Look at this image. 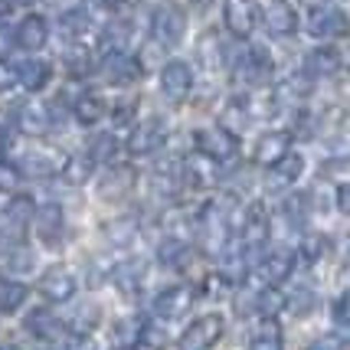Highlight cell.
<instances>
[{
    "label": "cell",
    "instance_id": "2e32d148",
    "mask_svg": "<svg viewBox=\"0 0 350 350\" xmlns=\"http://www.w3.org/2000/svg\"><path fill=\"white\" fill-rule=\"evenodd\" d=\"M14 122L23 135H33V137L46 135V128H49V111H46L43 105H36V102H23V105H16Z\"/></svg>",
    "mask_w": 350,
    "mask_h": 350
},
{
    "label": "cell",
    "instance_id": "603a6c76",
    "mask_svg": "<svg viewBox=\"0 0 350 350\" xmlns=\"http://www.w3.org/2000/svg\"><path fill=\"white\" fill-rule=\"evenodd\" d=\"M62 180L72 183V187H82V183L92 180V174H95V161H92L89 154H72V157H66V164H62Z\"/></svg>",
    "mask_w": 350,
    "mask_h": 350
},
{
    "label": "cell",
    "instance_id": "ee69618b",
    "mask_svg": "<svg viewBox=\"0 0 350 350\" xmlns=\"http://www.w3.org/2000/svg\"><path fill=\"white\" fill-rule=\"evenodd\" d=\"M331 318H334L337 327H350V291H344L340 298L331 308Z\"/></svg>",
    "mask_w": 350,
    "mask_h": 350
},
{
    "label": "cell",
    "instance_id": "f35d334b",
    "mask_svg": "<svg viewBox=\"0 0 350 350\" xmlns=\"http://www.w3.org/2000/svg\"><path fill=\"white\" fill-rule=\"evenodd\" d=\"M62 27H66L69 36H85V30H89V16H85V10H69V14L62 16Z\"/></svg>",
    "mask_w": 350,
    "mask_h": 350
},
{
    "label": "cell",
    "instance_id": "7bdbcfd3",
    "mask_svg": "<svg viewBox=\"0 0 350 350\" xmlns=\"http://www.w3.org/2000/svg\"><path fill=\"white\" fill-rule=\"evenodd\" d=\"M20 187V167L16 164H7V161H0V193H10Z\"/></svg>",
    "mask_w": 350,
    "mask_h": 350
},
{
    "label": "cell",
    "instance_id": "d590c367",
    "mask_svg": "<svg viewBox=\"0 0 350 350\" xmlns=\"http://www.w3.org/2000/svg\"><path fill=\"white\" fill-rule=\"evenodd\" d=\"M7 216H10V223H14L16 229L27 226L33 219V200L30 197H16L14 203H10V210H7Z\"/></svg>",
    "mask_w": 350,
    "mask_h": 350
},
{
    "label": "cell",
    "instance_id": "ac0fdd59",
    "mask_svg": "<svg viewBox=\"0 0 350 350\" xmlns=\"http://www.w3.org/2000/svg\"><path fill=\"white\" fill-rule=\"evenodd\" d=\"M291 148V135L288 131H269V135L259 137V144H256V161L265 164V167H272L278 157H285Z\"/></svg>",
    "mask_w": 350,
    "mask_h": 350
},
{
    "label": "cell",
    "instance_id": "f5cc1de1",
    "mask_svg": "<svg viewBox=\"0 0 350 350\" xmlns=\"http://www.w3.org/2000/svg\"><path fill=\"white\" fill-rule=\"evenodd\" d=\"M131 111H135L131 105H128V108H118V111H115V118H118V124H124V118H131Z\"/></svg>",
    "mask_w": 350,
    "mask_h": 350
},
{
    "label": "cell",
    "instance_id": "277c9868",
    "mask_svg": "<svg viewBox=\"0 0 350 350\" xmlns=\"http://www.w3.org/2000/svg\"><path fill=\"white\" fill-rule=\"evenodd\" d=\"M161 89L170 102H183L190 89H193V69L180 59H170L164 69H161Z\"/></svg>",
    "mask_w": 350,
    "mask_h": 350
},
{
    "label": "cell",
    "instance_id": "7c38bea8",
    "mask_svg": "<svg viewBox=\"0 0 350 350\" xmlns=\"http://www.w3.org/2000/svg\"><path fill=\"white\" fill-rule=\"evenodd\" d=\"M226 27L232 36L245 40L256 27V0H226Z\"/></svg>",
    "mask_w": 350,
    "mask_h": 350
},
{
    "label": "cell",
    "instance_id": "8d00e7d4",
    "mask_svg": "<svg viewBox=\"0 0 350 350\" xmlns=\"http://www.w3.org/2000/svg\"><path fill=\"white\" fill-rule=\"evenodd\" d=\"M256 308H259V314H265V318H272V314H278L282 308H285V295H278L275 288H265L259 295V301H256Z\"/></svg>",
    "mask_w": 350,
    "mask_h": 350
},
{
    "label": "cell",
    "instance_id": "30bf717a",
    "mask_svg": "<svg viewBox=\"0 0 350 350\" xmlns=\"http://www.w3.org/2000/svg\"><path fill=\"white\" fill-rule=\"evenodd\" d=\"M265 30L272 36H291L298 30V14H295V7L288 0H272L265 7Z\"/></svg>",
    "mask_w": 350,
    "mask_h": 350
},
{
    "label": "cell",
    "instance_id": "7dc6e473",
    "mask_svg": "<svg viewBox=\"0 0 350 350\" xmlns=\"http://www.w3.org/2000/svg\"><path fill=\"white\" fill-rule=\"evenodd\" d=\"M10 85H16V69L10 66V62L0 59V92H7Z\"/></svg>",
    "mask_w": 350,
    "mask_h": 350
},
{
    "label": "cell",
    "instance_id": "74e56055",
    "mask_svg": "<svg viewBox=\"0 0 350 350\" xmlns=\"http://www.w3.org/2000/svg\"><path fill=\"white\" fill-rule=\"evenodd\" d=\"M245 122H249V111H245L243 102H229V108L223 111V124L229 131H243Z\"/></svg>",
    "mask_w": 350,
    "mask_h": 350
},
{
    "label": "cell",
    "instance_id": "11a10c76",
    "mask_svg": "<svg viewBox=\"0 0 350 350\" xmlns=\"http://www.w3.org/2000/svg\"><path fill=\"white\" fill-rule=\"evenodd\" d=\"M10 14V3H7V0H0V16H7Z\"/></svg>",
    "mask_w": 350,
    "mask_h": 350
},
{
    "label": "cell",
    "instance_id": "5bb4252c",
    "mask_svg": "<svg viewBox=\"0 0 350 350\" xmlns=\"http://www.w3.org/2000/svg\"><path fill=\"white\" fill-rule=\"evenodd\" d=\"M259 272L265 278V285H282L291 272H295V252L291 249H275L259 262Z\"/></svg>",
    "mask_w": 350,
    "mask_h": 350
},
{
    "label": "cell",
    "instance_id": "ab89813d",
    "mask_svg": "<svg viewBox=\"0 0 350 350\" xmlns=\"http://www.w3.org/2000/svg\"><path fill=\"white\" fill-rule=\"evenodd\" d=\"M324 249H327V243H324V236H318V232H311V236H305V243H301V256H305V262H321V256H324Z\"/></svg>",
    "mask_w": 350,
    "mask_h": 350
},
{
    "label": "cell",
    "instance_id": "f546056e",
    "mask_svg": "<svg viewBox=\"0 0 350 350\" xmlns=\"http://www.w3.org/2000/svg\"><path fill=\"white\" fill-rule=\"evenodd\" d=\"M20 170H23V174H33V177H49V174H56V161H53L49 154L30 151V154H23Z\"/></svg>",
    "mask_w": 350,
    "mask_h": 350
},
{
    "label": "cell",
    "instance_id": "db71d44e",
    "mask_svg": "<svg viewBox=\"0 0 350 350\" xmlns=\"http://www.w3.org/2000/svg\"><path fill=\"white\" fill-rule=\"evenodd\" d=\"M7 46H10V33H7V30H0V56L7 53Z\"/></svg>",
    "mask_w": 350,
    "mask_h": 350
},
{
    "label": "cell",
    "instance_id": "e575fe53",
    "mask_svg": "<svg viewBox=\"0 0 350 350\" xmlns=\"http://www.w3.org/2000/svg\"><path fill=\"white\" fill-rule=\"evenodd\" d=\"M89 157L92 161H111V157H115V137L111 135H95L89 141Z\"/></svg>",
    "mask_w": 350,
    "mask_h": 350
},
{
    "label": "cell",
    "instance_id": "7402d4cb",
    "mask_svg": "<svg viewBox=\"0 0 350 350\" xmlns=\"http://www.w3.org/2000/svg\"><path fill=\"white\" fill-rule=\"evenodd\" d=\"M27 331L36 334L40 340H56V337L62 334V321L56 318V314L43 311V308H36V311L27 314Z\"/></svg>",
    "mask_w": 350,
    "mask_h": 350
},
{
    "label": "cell",
    "instance_id": "c3c4849f",
    "mask_svg": "<svg viewBox=\"0 0 350 350\" xmlns=\"http://www.w3.org/2000/svg\"><path fill=\"white\" fill-rule=\"evenodd\" d=\"M337 210H340V213H350V183L337 187Z\"/></svg>",
    "mask_w": 350,
    "mask_h": 350
},
{
    "label": "cell",
    "instance_id": "f6af8a7d",
    "mask_svg": "<svg viewBox=\"0 0 350 350\" xmlns=\"http://www.w3.org/2000/svg\"><path fill=\"white\" fill-rule=\"evenodd\" d=\"M33 252L30 249H16L14 256H10V269H14V272H30L33 269Z\"/></svg>",
    "mask_w": 350,
    "mask_h": 350
},
{
    "label": "cell",
    "instance_id": "8fae6325",
    "mask_svg": "<svg viewBox=\"0 0 350 350\" xmlns=\"http://www.w3.org/2000/svg\"><path fill=\"white\" fill-rule=\"evenodd\" d=\"M40 291H43L46 301L62 305V301H69V298L76 295V278L66 272V269H49V272L43 275V282H40Z\"/></svg>",
    "mask_w": 350,
    "mask_h": 350
},
{
    "label": "cell",
    "instance_id": "9f6ffc18",
    "mask_svg": "<svg viewBox=\"0 0 350 350\" xmlns=\"http://www.w3.org/2000/svg\"><path fill=\"white\" fill-rule=\"evenodd\" d=\"M0 350H16V347H14V344H3V347H0Z\"/></svg>",
    "mask_w": 350,
    "mask_h": 350
},
{
    "label": "cell",
    "instance_id": "e0dca14e",
    "mask_svg": "<svg viewBox=\"0 0 350 350\" xmlns=\"http://www.w3.org/2000/svg\"><path fill=\"white\" fill-rule=\"evenodd\" d=\"M16 46H23V49H30V53H36V49H43L46 40H49V27H46L43 16H23V23L16 27L14 33Z\"/></svg>",
    "mask_w": 350,
    "mask_h": 350
},
{
    "label": "cell",
    "instance_id": "9a60e30c",
    "mask_svg": "<svg viewBox=\"0 0 350 350\" xmlns=\"http://www.w3.org/2000/svg\"><path fill=\"white\" fill-rule=\"evenodd\" d=\"M301 174H305V157L288 151L285 157H278L272 164V170H269V187H272V190H282V187H288V183L298 180Z\"/></svg>",
    "mask_w": 350,
    "mask_h": 350
},
{
    "label": "cell",
    "instance_id": "6da1fadb",
    "mask_svg": "<svg viewBox=\"0 0 350 350\" xmlns=\"http://www.w3.org/2000/svg\"><path fill=\"white\" fill-rule=\"evenodd\" d=\"M197 148L203 157H210L216 164H223L229 157H236L239 151V141L229 128H206V131H197Z\"/></svg>",
    "mask_w": 350,
    "mask_h": 350
},
{
    "label": "cell",
    "instance_id": "8992f818",
    "mask_svg": "<svg viewBox=\"0 0 350 350\" xmlns=\"http://www.w3.org/2000/svg\"><path fill=\"white\" fill-rule=\"evenodd\" d=\"M190 305H193V288H190V285H170V288H164L154 298V314L170 321V318L187 314Z\"/></svg>",
    "mask_w": 350,
    "mask_h": 350
},
{
    "label": "cell",
    "instance_id": "7a4b0ae2",
    "mask_svg": "<svg viewBox=\"0 0 350 350\" xmlns=\"http://www.w3.org/2000/svg\"><path fill=\"white\" fill-rule=\"evenodd\" d=\"M219 337H223V318L203 314L180 334V350H210Z\"/></svg>",
    "mask_w": 350,
    "mask_h": 350
},
{
    "label": "cell",
    "instance_id": "4fadbf2b",
    "mask_svg": "<svg viewBox=\"0 0 350 350\" xmlns=\"http://www.w3.org/2000/svg\"><path fill=\"white\" fill-rule=\"evenodd\" d=\"M36 232L46 245H59L62 232H66V216H62L59 203H46L43 210H36Z\"/></svg>",
    "mask_w": 350,
    "mask_h": 350
},
{
    "label": "cell",
    "instance_id": "d4e9b609",
    "mask_svg": "<svg viewBox=\"0 0 350 350\" xmlns=\"http://www.w3.org/2000/svg\"><path fill=\"white\" fill-rule=\"evenodd\" d=\"M249 350H285L282 347V327L275 318H265L252 331V340H249Z\"/></svg>",
    "mask_w": 350,
    "mask_h": 350
},
{
    "label": "cell",
    "instance_id": "bcb514c9",
    "mask_svg": "<svg viewBox=\"0 0 350 350\" xmlns=\"http://www.w3.org/2000/svg\"><path fill=\"white\" fill-rule=\"evenodd\" d=\"M308 350H344V340H340L337 334H321V337L311 340V347Z\"/></svg>",
    "mask_w": 350,
    "mask_h": 350
},
{
    "label": "cell",
    "instance_id": "52a82bcc",
    "mask_svg": "<svg viewBox=\"0 0 350 350\" xmlns=\"http://www.w3.org/2000/svg\"><path fill=\"white\" fill-rule=\"evenodd\" d=\"M164 141V122L161 118H151V122L137 124L135 131L128 135V154L135 157H144V154H154Z\"/></svg>",
    "mask_w": 350,
    "mask_h": 350
},
{
    "label": "cell",
    "instance_id": "60d3db41",
    "mask_svg": "<svg viewBox=\"0 0 350 350\" xmlns=\"http://www.w3.org/2000/svg\"><path fill=\"white\" fill-rule=\"evenodd\" d=\"M285 305L295 311V314H308L311 308H314V291H308V288H298L291 298H285Z\"/></svg>",
    "mask_w": 350,
    "mask_h": 350
},
{
    "label": "cell",
    "instance_id": "f1b7e54d",
    "mask_svg": "<svg viewBox=\"0 0 350 350\" xmlns=\"http://www.w3.org/2000/svg\"><path fill=\"white\" fill-rule=\"evenodd\" d=\"M27 301V285L16 278H0V311H16Z\"/></svg>",
    "mask_w": 350,
    "mask_h": 350
},
{
    "label": "cell",
    "instance_id": "cb8c5ba5",
    "mask_svg": "<svg viewBox=\"0 0 350 350\" xmlns=\"http://www.w3.org/2000/svg\"><path fill=\"white\" fill-rule=\"evenodd\" d=\"M49 76H53V69L46 66V62L40 59H27L20 69H16V82L23 85V89H30V92H40L49 82Z\"/></svg>",
    "mask_w": 350,
    "mask_h": 350
},
{
    "label": "cell",
    "instance_id": "83f0119b",
    "mask_svg": "<svg viewBox=\"0 0 350 350\" xmlns=\"http://www.w3.org/2000/svg\"><path fill=\"white\" fill-rule=\"evenodd\" d=\"M131 180H135V174L128 167H115L105 174V180L98 183V190H102V197H122L131 190Z\"/></svg>",
    "mask_w": 350,
    "mask_h": 350
},
{
    "label": "cell",
    "instance_id": "44dd1931",
    "mask_svg": "<svg viewBox=\"0 0 350 350\" xmlns=\"http://www.w3.org/2000/svg\"><path fill=\"white\" fill-rule=\"evenodd\" d=\"M226 232H229V223H226V213L219 206H206L203 213V239L210 249H219L226 243Z\"/></svg>",
    "mask_w": 350,
    "mask_h": 350
},
{
    "label": "cell",
    "instance_id": "836d02e7",
    "mask_svg": "<svg viewBox=\"0 0 350 350\" xmlns=\"http://www.w3.org/2000/svg\"><path fill=\"white\" fill-rule=\"evenodd\" d=\"M327 151H331V157H334V161H350V124L337 128L334 135H331V141H327Z\"/></svg>",
    "mask_w": 350,
    "mask_h": 350
},
{
    "label": "cell",
    "instance_id": "d6a6232c",
    "mask_svg": "<svg viewBox=\"0 0 350 350\" xmlns=\"http://www.w3.org/2000/svg\"><path fill=\"white\" fill-rule=\"evenodd\" d=\"M141 275H144V265H141V262H128V265H122V269L115 272V278H118V288H122L124 295H128V291L135 295L137 285H141Z\"/></svg>",
    "mask_w": 350,
    "mask_h": 350
},
{
    "label": "cell",
    "instance_id": "9c48e42d",
    "mask_svg": "<svg viewBox=\"0 0 350 350\" xmlns=\"http://www.w3.org/2000/svg\"><path fill=\"white\" fill-rule=\"evenodd\" d=\"M269 229H272V219H269V210L262 203H252L243 216V243L249 249H256L269 239Z\"/></svg>",
    "mask_w": 350,
    "mask_h": 350
},
{
    "label": "cell",
    "instance_id": "4dcf8cb0",
    "mask_svg": "<svg viewBox=\"0 0 350 350\" xmlns=\"http://www.w3.org/2000/svg\"><path fill=\"white\" fill-rule=\"evenodd\" d=\"M135 219H128V216H122V219H111V223H105V236L111 239L115 245H128L131 239H135Z\"/></svg>",
    "mask_w": 350,
    "mask_h": 350
},
{
    "label": "cell",
    "instance_id": "484cf974",
    "mask_svg": "<svg viewBox=\"0 0 350 350\" xmlns=\"http://www.w3.org/2000/svg\"><path fill=\"white\" fill-rule=\"evenodd\" d=\"M72 111H76L79 124H95V122H102V115H105V98L95 95V92H85V95H79L76 98Z\"/></svg>",
    "mask_w": 350,
    "mask_h": 350
},
{
    "label": "cell",
    "instance_id": "d6986e66",
    "mask_svg": "<svg viewBox=\"0 0 350 350\" xmlns=\"http://www.w3.org/2000/svg\"><path fill=\"white\" fill-rule=\"evenodd\" d=\"M105 76L108 82H115V85H128V82H135L141 76V66H137L135 56H128V53H111L105 59Z\"/></svg>",
    "mask_w": 350,
    "mask_h": 350
},
{
    "label": "cell",
    "instance_id": "b9f144b4",
    "mask_svg": "<svg viewBox=\"0 0 350 350\" xmlns=\"http://www.w3.org/2000/svg\"><path fill=\"white\" fill-rule=\"evenodd\" d=\"M141 331H144V321L141 318L122 321V324H118V340H122V344H137V340H141Z\"/></svg>",
    "mask_w": 350,
    "mask_h": 350
},
{
    "label": "cell",
    "instance_id": "3957f363",
    "mask_svg": "<svg viewBox=\"0 0 350 350\" xmlns=\"http://www.w3.org/2000/svg\"><path fill=\"white\" fill-rule=\"evenodd\" d=\"M308 33L318 36V40H334V36H347L350 33V20L344 10L337 7H318L308 16Z\"/></svg>",
    "mask_w": 350,
    "mask_h": 350
},
{
    "label": "cell",
    "instance_id": "5b68a950",
    "mask_svg": "<svg viewBox=\"0 0 350 350\" xmlns=\"http://www.w3.org/2000/svg\"><path fill=\"white\" fill-rule=\"evenodd\" d=\"M151 30L157 36V43L174 49V46L183 40V33H187V20H183L180 10H174V7H161L151 20Z\"/></svg>",
    "mask_w": 350,
    "mask_h": 350
},
{
    "label": "cell",
    "instance_id": "816d5d0a",
    "mask_svg": "<svg viewBox=\"0 0 350 350\" xmlns=\"http://www.w3.org/2000/svg\"><path fill=\"white\" fill-rule=\"evenodd\" d=\"M72 350H95V344H92L89 337H79V340H76V347H72Z\"/></svg>",
    "mask_w": 350,
    "mask_h": 350
},
{
    "label": "cell",
    "instance_id": "f907efd6",
    "mask_svg": "<svg viewBox=\"0 0 350 350\" xmlns=\"http://www.w3.org/2000/svg\"><path fill=\"white\" fill-rule=\"evenodd\" d=\"M7 148H10V135H7V131L0 128V157L7 154Z\"/></svg>",
    "mask_w": 350,
    "mask_h": 350
},
{
    "label": "cell",
    "instance_id": "4316f807",
    "mask_svg": "<svg viewBox=\"0 0 350 350\" xmlns=\"http://www.w3.org/2000/svg\"><path fill=\"white\" fill-rule=\"evenodd\" d=\"M245 272H249L245 249H243V245H236L232 252H226V256H223V278H226L229 285H243V282H245Z\"/></svg>",
    "mask_w": 350,
    "mask_h": 350
},
{
    "label": "cell",
    "instance_id": "ffe728a7",
    "mask_svg": "<svg viewBox=\"0 0 350 350\" xmlns=\"http://www.w3.org/2000/svg\"><path fill=\"white\" fill-rule=\"evenodd\" d=\"M239 72H243L249 82H265V79L272 76V56H269V49L252 46L243 56V62H239Z\"/></svg>",
    "mask_w": 350,
    "mask_h": 350
},
{
    "label": "cell",
    "instance_id": "6f0895ef",
    "mask_svg": "<svg viewBox=\"0 0 350 350\" xmlns=\"http://www.w3.org/2000/svg\"><path fill=\"white\" fill-rule=\"evenodd\" d=\"M23 3H36V0H23Z\"/></svg>",
    "mask_w": 350,
    "mask_h": 350
},
{
    "label": "cell",
    "instance_id": "681fc988",
    "mask_svg": "<svg viewBox=\"0 0 350 350\" xmlns=\"http://www.w3.org/2000/svg\"><path fill=\"white\" fill-rule=\"evenodd\" d=\"M118 350H161L157 344H148V340H137V344H124V347Z\"/></svg>",
    "mask_w": 350,
    "mask_h": 350
},
{
    "label": "cell",
    "instance_id": "1f68e13d",
    "mask_svg": "<svg viewBox=\"0 0 350 350\" xmlns=\"http://www.w3.org/2000/svg\"><path fill=\"white\" fill-rule=\"evenodd\" d=\"M157 259L164 262V265H180V259H187V243H183L180 236H167L161 249H157Z\"/></svg>",
    "mask_w": 350,
    "mask_h": 350
},
{
    "label": "cell",
    "instance_id": "ba28073f",
    "mask_svg": "<svg viewBox=\"0 0 350 350\" xmlns=\"http://www.w3.org/2000/svg\"><path fill=\"white\" fill-rule=\"evenodd\" d=\"M340 66H344V56H340V49L334 46H318V49H311L305 59V72L311 79H331L340 72Z\"/></svg>",
    "mask_w": 350,
    "mask_h": 350
}]
</instances>
